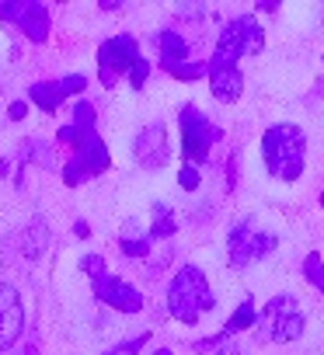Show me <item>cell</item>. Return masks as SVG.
I'll use <instances>...</instances> for the list:
<instances>
[{
	"instance_id": "1",
	"label": "cell",
	"mask_w": 324,
	"mask_h": 355,
	"mask_svg": "<svg viewBox=\"0 0 324 355\" xmlns=\"http://www.w3.org/2000/svg\"><path fill=\"white\" fill-rule=\"evenodd\" d=\"M56 143L70 146V157L63 164V182L70 189L91 182V178H101L112 167V157H108V146L98 136V125H74L70 122L56 132Z\"/></svg>"
},
{
	"instance_id": "2",
	"label": "cell",
	"mask_w": 324,
	"mask_h": 355,
	"mask_svg": "<svg viewBox=\"0 0 324 355\" xmlns=\"http://www.w3.org/2000/svg\"><path fill=\"white\" fill-rule=\"evenodd\" d=\"M262 160L275 182H296L307 164V136L293 122L268 125L262 136Z\"/></svg>"
},
{
	"instance_id": "3",
	"label": "cell",
	"mask_w": 324,
	"mask_h": 355,
	"mask_svg": "<svg viewBox=\"0 0 324 355\" xmlns=\"http://www.w3.org/2000/svg\"><path fill=\"white\" fill-rule=\"evenodd\" d=\"M213 306H216V296L206 272L196 265H182L168 286V313L182 324H199L206 313H213Z\"/></svg>"
},
{
	"instance_id": "4",
	"label": "cell",
	"mask_w": 324,
	"mask_h": 355,
	"mask_svg": "<svg viewBox=\"0 0 324 355\" xmlns=\"http://www.w3.org/2000/svg\"><path fill=\"white\" fill-rule=\"evenodd\" d=\"M80 268L87 272L91 293H94L98 303H105V306H112V310H119V313H139V310L146 306L143 293H139L133 282L112 275V272L105 268V258H101V254H84V258H80Z\"/></svg>"
},
{
	"instance_id": "5",
	"label": "cell",
	"mask_w": 324,
	"mask_h": 355,
	"mask_svg": "<svg viewBox=\"0 0 324 355\" xmlns=\"http://www.w3.org/2000/svg\"><path fill=\"white\" fill-rule=\"evenodd\" d=\"M262 49H265V28L258 25V18L255 15H237L220 28V39H216V49H213L210 63L237 67L241 56H255Z\"/></svg>"
},
{
	"instance_id": "6",
	"label": "cell",
	"mask_w": 324,
	"mask_h": 355,
	"mask_svg": "<svg viewBox=\"0 0 324 355\" xmlns=\"http://www.w3.org/2000/svg\"><path fill=\"white\" fill-rule=\"evenodd\" d=\"M275 244H279V237L262 230L255 220H237L227 234V261L234 268H248V265L268 258L275 251Z\"/></svg>"
},
{
	"instance_id": "7",
	"label": "cell",
	"mask_w": 324,
	"mask_h": 355,
	"mask_svg": "<svg viewBox=\"0 0 324 355\" xmlns=\"http://www.w3.org/2000/svg\"><path fill=\"white\" fill-rule=\"evenodd\" d=\"M258 324H262V331L268 334V341L289 345V341H296V338L303 334V327H307V313H303V306H300L296 296L282 293V296H272V300L265 303Z\"/></svg>"
},
{
	"instance_id": "8",
	"label": "cell",
	"mask_w": 324,
	"mask_h": 355,
	"mask_svg": "<svg viewBox=\"0 0 324 355\" xmlns=\"http://www.w3.org/2000/svg\"><path fill=\"white\" fill-rule=\"evenodd\" d=\"M178 125H182V157H185V164H192V167L206 164L213 143H216L223 132H220V129L206 119V112H199L196 105H185V108L178 112Z\"/></svg>"
},
{
	"instance_id": "9",
	"label": "cell",
	"mask_w": 324,
	"mask_h": 355,
	"mask_svg": "<svg viewBox=\"0 0 324 355\" xmlns=\"http://www.w3.org/2000/svg\"><path fill=\"white\" fill-rule=\"evenodd\" d=\"M139 56H143L139 42L129 32H119V35L105 39L98 46V80H101V87H115L119 77H129V70L136 67Z\"/></svg>"
},
{
	"instance_id": "10",
	"label": "cell",
	"mask_w": 324,
	"mask_h": 355,
	"mask_svg": "<svg viewBox=\"0 0 324 355\" xmlns=\"http://www.w3.org/2000/svg\"><path fill=\"white\" fill-rule=\"evenodd\" d=\"M0 21L15 25L35 46H42L49 39V28H53L49 8L39 4V0H0Z\"/></svg>"
},
{
	"instance_id": "11",
	"label": "cell",
	"mask_w": 324,
	"mask_h": 355,
	"mask_svg": "<svg viewBox=\"0 0 324 355\" xmlns=\"http://www.w3.org/2000/svg\"><path fill=\"white\" fill-rule=\"evenodd\" d=\"M80 91H87V77H84V73H70V77H60V80L28 84V101H32L39 112L53 115L70 94H80Z\"/></svg>"
},
{
	"instance_id": "12",
	"label": "cell",
	"mask_w": 324,
	"mask_h": 355,
	"mask_svg": "<svg viewBox=\"0 0 324 355\" xmlns=\"http://www.w3.org/2000/svg\"><path fill=\"white\" fill-rule=\"evenodd\" d=\"M25 331V303L11 282H0V352H11Z\"/></svg>"
},
{
	"instance_id": "13",
	"label": "cell",
	"mask_w": 324,
	"mask_h": 355,
	"mask_svg": "<svg viewBox=\"0 0 324 355\" xmlns=\"http://www.w3.org/2000/svg\"><path fill=\"white\" fill-rule=\"evenodd\" d=\"M133 157H136V164L146 167V171H157V167L168 164L171 143H168L164 122H150L146 129H139V136H136V143H133Z\"/></svg>"
},
{
	"instance_id": "14",
	"label": "cell",
	"mask_w": 324,
	"mask_h": 355,
	"mask_svg": "<svg viewBox=\"0 0 324 355\" xmlns=\"http://www.w3.org/2000/svg\"><path fill=\"white\" fill-rule=\"evenodd\" d=\"M210 91L216 101L234 105L244 91V73L241 67H227V63H210Z\"/></svg>"
},
{
	"instance_id": "15",
	"label": "cell",
	"mask_w": 324,
	"mask_h": 355,
	"mask_svg": "<svg viewBox=\"0 0 324 355\" xmlns=\"http://www.w3.org/2000/svg\"><path fill=\"white\" fill-rule=\"evenodd\" d=\"M157 56H160V67H164L168 73H175L178 67L192 63V46L185 42V35H182V32L164 28V32L157 35Z\"/></svg>"
},
{
	"instance_id": "16",
	"label": "cell",
	"mask_w": 324,
	"mask_h": 355,
	"mask_svg": "<svg viewBox=\"0 0 324 355\" xmlns=\"http://www.w3.org/2000/svg\"><path fill=\"white\" fill-rule=\"evenodd\" d=\"M119 248H122L126 258H146L150 248H153V237H150V230L136 227V220H133V223L119 234Z\"/></svg>"
},
{
	"instance_id": "17",
	"label": "cell",
	"mask_w": 324,
	"mask_h": 355,
	"mask_svg": "<svg viewBox=\"0 0 324 355\" xmlns=\"http://www.w3.org/2000/svg\"><path fill=\"white\" fill-rule=\"evenodd\" d=\"M150 216H153V223H150L146 230H150L153 244H157V241H171V237H175L178 223H175V213H171L164 202H153V206H150Z\"/></svg>"
},
{
	"instance_id": "18",
	"label": "cell",
	"mask_w": 324,
	"mask_h": 355,
	"mask_svg": "<svg viewBox=\"0 0 324 355\" xmlns=\"http://www.w3.org/2000/svg\"><path fill=\"white\" fill-rule=\"evenodd\" d=\"M258 320H262V313H258L255 300H244V303L234 310V317L227 320V327H223V338H230V334H241V331H251Z\"/></svg>"
},
{
	"instance_id": "19",
	"label": "cell",
	"mask_w": 324,
	"mask_h": 355,
	"mask_svg": "<svg viewBox=\"0 0 324 355\" xmlns=\"http://www.w3.org/2000/svg\"><path fill=\"white\" fill-rule=\"evenodd\" d=\"M303 275H307V282H310L314 289L324 293V261H321L317 251H310V254L303 258Z\"/></svg>"
},
{
	"instance_id": "20",
	"label": "cell",
	"mask_w": 324,
	"mask_h": 355,
	"mask_svg": "<svg viewBox=\"0 0 324 355\" xmlns=\"http://www.w3.org/2000/svg\"><path fill=\"white\" fill-rule=\"evenodd\" d=\"M74 125H98V112L91 101H74Z\"/></svg>"
},
{
	"instance_id": "21",
	"label": "cell",
	"mask_w": 324,
	"mask_h": 355,
	"mask_svg": "<svg viewBox=\"0 0 324 355\" xmlns=\"http://www.w3.org/2000/svg\"><path fill=\"white\" fill-rule=\"evenodd\" d=\"M146 77H150V60H146V56H139V60H136V67L129 70V87H136V91H143V84H146Z\"/></svg>"
},
{
	"instance_id": "22",
	"label": "cell",
	"mask_w": 324,
	"mask_h": 355,
	"mask_svg": "<svg viewBox=\"0 0 324 355\" xmlns=\"http://www.w3.org/2000/svg\"><path fill=\"white\" fill-rule=\"evenodd\" d=\"M199 182H203V174H199V167L185 164V167L178 171V185H182L185 192H196V189H199Z\"/></svg>"
},
{
	"instance_id": "23",
	"label": "cell",
	"mask_w": 324,
	"mask_h": 355,
	"mask_svg": "<svg viewBox=\"0 0 324 355\" xmlns=\"http://www.w3.org/2000/svg\"><path fill=\"white\" fill-rule=\"evenodd\" d=\"M146 341H150V331H139V334H136L133 341H122V345H119L115 352H119V355H136V352H139V348H143Z\"/></svg>"
},
{
	"instance_id": "24",
	"label": "cell",
	"mask_w": 324,
	"mask_h": 355,
	"mask_svg": "<svg viewBox=\"0 0 324 355\" xmlns=\"http://www.w3.org/2000/svg\"><path fill=\"white\" fill-rule=\"evenodd\" d=\"M25 115H28V105H25V101H15V105L8 108V119H11V122H22Z\"/></svg>"
},
{
	"instance_id": "25",
	"label": "cell",
	"mask_w": 324,
	"mask_h": 355,
	"mask_svg": "<svg viewBox=\"0 0 324 355\" xmlns=\"http://www.w3.org/2000/svg\"><path fill=\"white\" fill-rule=\"evenodd\" d=\"M216 355H248V352H244L241 345H234V341H223V348H220Z\"/></svg>"
},
{
	"instance_id": "26",
	"label": "cell",
	"mask_w": 324,
	"mask_h": 355,
	"mask_svg": "<svg viewBox=\"0 0 324 355\" xmlns=\"http://www.w3.org/2000/svg\"><path fill=\"white\" fill-rule=\"evenodd\" d=\"M74 234H77V237H91V227H87L84 220H77V227H74Z\"/></svg>"
},
{
	"instance_id": "27",
	"label": "cell",
	"mask_w": 324,
	"mask_h": 355,
	"mask_svg": "<svg viewBox=\"0 0 324 355\" xmlns=\"http://www.w3.org/2000/svg\"><path fill=\"white\" fill-rule=\"evenodd\" d=\"M15 355H39V348H35V345H22Z\"/></svg>"
},
{
	"instance_id": "28",
	"label": "cell",
	"mask_w": 324,
	"mask_h": 355,
	"mask_svg": "<svg viewBox=\"0 0 324 355\" xmlns=\"http://www.w3.org/2000/svg\"><path fill=\"white\" fill-rule=\"evenodd\" d=\"M153 355H175V352H171V348H157Z\"/></svg>"
},
{
	"instance_id": "29",
	"label": "cell",
	"mask_w": 324,
	"mask_h": 355,
	"mask_svg": "<svg viewBox=\"0 0 324 355\" xmlns=\"http://www.w3.org/2000/svg\"><path fill=\"white\" fill-rule=\"evenodd\" d=\"M105 355H119V352H105Z\"/></svg>"
},
{
	"instance_id": "30",
	"label": "cell",
	"mask_w": 324,
	"mask_h": 355,
	"mask_svg": "<svg viewBox=\"0 0 324 355\" xmlns=\"http://www.w3.org/2000/svg\"><path fill=\"white\" fill-rule=\"evenodd\" d=\"M321 206H324V196H321Z\"/></svg>"
}]
</instances>
